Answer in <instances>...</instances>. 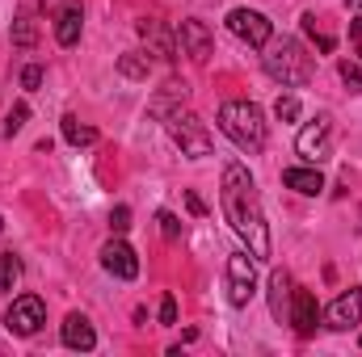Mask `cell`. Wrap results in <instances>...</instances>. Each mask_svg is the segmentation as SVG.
<instances>
[{"mask_svg":"<svg viewBox=\"0 0 362 357\" xmlns=\"http://www.w3.org/2000/svg\"><path fill=\"white\" fill-rule=\"evenodd\" d=\"M274 118H278V122H295V118H299V97H295V92L278 97V101H274Z\"/></svg>","mask_w":362,"mask_h":357,"instance_id":"7402d4cb","label":"cell"},{"mask_svg":"<svg viewBox=\"0 0 362 357\" xmlns=\"http://www.w3.org/2000/svg\"><path fill=\"white\" fill-rule=\"evenodd\" d=\"M358 345H362V337H358Z\"/></svg>","mask_w":362,"mask_h":357,"instance_id":"d6a6232c","label":"cell"},{"mask_svg":"<svg viewBox=\"0 0 362 357\" xmlns=\"http://www.w3.org/2000/svg\"><path fill=\"white\" fill-rule=\"evenodd\" d=\"M34 42H38V21H34L30 13H21V17L13 21V47H25V51H30Z\"/></svg>","mask_w":362,"mask_h":357,"instance_id":"ffe728a7","label":"cell"},{"mask_svg":"<svg viewBox=\"0 0 362 357\" xmlns=\"http://www.w3.org/2000/svg\"><path fill=\"white\" fill-rule=\"evenodd\" d=\"M185 206H189V214H206V206H202L198 193H185Z\"/></svg>","mask_w":362,"mask_h":357,"instance_id":"f1b7e54d","label":"cell"},{"mask_svg":"<svg viewBox=\"0 0 362 357\" xmlns=\"http://www.w3.org/2000/svg\"><path fill=\"white\" fill-rule=\"evenodd\" d=\"M341 80H346L354 92H362V63H354V59H341Z\"/></svg>","mask_w":362,"mask_h":357,"instance_id":"cb8c5ba5","label":"cell"},{"mask_svg":"<svg viewBox=\"0 0 362 357\" xmlns=\"http://www.w3.org/2000/svg\"><path fill=\"white\" fill-rule=\"evenodd\" d=\"M177 42H181V55H189L194 63H206V59H211V51H215V47H211L206 25H202V21H194V17L177 25Z\"/></svg>","mask_w":362,"mask_h":357,"instance_id":"8fae6325","label":"cell"},{"mask_svg":"<svg viewBox=\"0 0 362 357\" xmlns=\"http://www.w3.org/2000/svg\"><path fill=\"white\" fill-rule=\"evenodd\" d=\"M55 42L59 47H76L81 42V4L76 0H68L59 8V17H55Z\"/></svg>","mask_w":362,"mask_h":357,"instance_id":"5bb4252c","label":"cell"},{"mask_svg":"<svg viewBox=\"0 0 362 357\" xmlns=\"http://www.w3.org/2000/svg\"><path fill=\"white\" fill-rule=\"evenodd\" d=\"M329 143H333V122H329V114H320V118H312L299 135H295V152L308 160V164H320V160H329Z\"/></svg>","mask_w":362,"mask_h":357,"instance_id":"52a82bcc","label":"cell"},{"mask_svg":"<svg viewBox=\"0 0 362 357\" xmlns=\"http://www.w3.org/2000/svg\"><path fill=\"white\" fill-rule=\"evenodd\" d=\"M21 282V261L13 253H0V294H8Z\"/></svg>","mask_w":362,"mask_h":357,"instance_id":"44dd1931","label":"cell"},{"mask_svg":"<svg viewBox=\"0 0 362 357\" xmlns=\"http://www.w3.org/2000/svg\"><path fill=\"white\" fill-rule=\"evenodd\" d=\"M219 131L249 156L266 147V118L253 101H223L219 105Z\"/></svg>","mask_w":362,"mask_h":357,"instance_id":"7a4b0ae2","label":"cell"},{"mask_svg":"<svg viewBox=\"0 0 362 357\" xmlns=\"http://www.w3.org/2000/svg\"><path fill=\"white\" fill-rule=\"evenodd\" d=\"M38 85H42V68H38V63H30V68L21 72V89H38Z\"/></svg>","mask_w":362,"mask_h":357,"instance_id":"83f0119b","label":"cell"},{"mask_svg":"<svg viewBox=\"0 0 362 357\" xmlns=\"http://www.w3.org/2000/svg\"><path fill=\"white\" fill-rule=\"evenodd\" d=\"M42 324H47V307H42L38 294H21V298H13V307L4 311V328H8L13 337H34Z\"/></svg>","mask_w":362,"mask_h":357,"instance_id":"5b68a950","label":"cell"},{"mask_svg":"<svg viewBox=\"0 0 362 357\" xmlns=\"http://www.w3.org/2000/svg\"><path fill=\"white\" fill-rule=\"evenodd\" d=\"M139 34H144V42H148V51L156 55V59H173V34L165 30V21H156V17H144L139 21Z\"/></svg>","mask_w":362,"mask_h":357,"instance_id":"4fadbf2b","label":"cell"},{"mask_svg":"<svg viewBox=\"0 0 362 357\" xmlns=\"http://www.w3.org/2000/svg\"><path fill=\"white\" fill-rule=\"evenodd\" d=\"M118 72H122L127 80H148V72H152V59H148V55H139V51H127V55L118 59Z\"/></svg>","mask_w":362,"mask_h":357,"instance_id":"d6986e66","label":"cell"},{"mask_svg":"<svg viewBox=\"0 0 362 357\" xmlns=\"http://www.w3.org/2000/svg\"><path fill=\"white\" fill-rule=\"evenodd\" d=\"M110 227L122 236V231L131 227V206H114V214H110Z\"/></svg>","mask_w":362,"mask_h":357,"instance_id":"484cf974","label":"cell"},{"mask_svg":"<svg viewBox=\"0 0 362 357\" xmlns=\"http://www.w3.org/2000/svg\"><path fill=\"white\" fill-rule=\"evenodd\" d=\"M354 324H362V290L358 286H350L346 294H337L333 307L325 311V328H333V332H346Z\"/></svg>","mask_w":362,"mask_h":357,"instance_id":"9c48e42d","label":"cell"},{"mask_svg":"<svg viewBox=\"0 0 362 357\" xmlns=\"http://www.w3.org/2000/svg\"><path fill=\"white\" fill-rule=\"evenodd\" d=\"M101 265H105V273H114L122 282H135L139 277V257H135V248L127 240H110L101 248Z\"/></svg>","mask_w":362,"mask_h":357,"instance_id":"30bf717a","label":"cell"},{"mask_svg":"<svg viewBox=\"0 0 362 357\" xmlns=\"http://www.w3.org/2000/svg\"><path fill=\"white\" fill-rule=\"evenodd\" d=\"M253 294H257L253 253H232L228 257V298H232V307H249Z\"/></svg>","mask_w":362,"mask_h":357,"instance_id":"8992f818","label":"cell"},{"mask_svg":"<svg viewBox=\"0 0 362 357\" xmlns=\"http://www.w3.org/2000/svg\"><path fill=\"white\" fill-rule=\"evenodd\" d=\"M291 294H295V290H291V277L278 269V273L270 277V311H274V320H291Z\"/></svg>","mask_w":362,"mask_h":357,"instance_id":"2e32d148","label":"cell"},{"mask_svg":"<svg viewBox=\"0 0 362 357\" xmlns=\"http://www.w3.org/2000/svg\"><path fill=\"white\" fill-rule=\"evenodd\" d=\"M25 118H30V105H25V101H17V105L8 109V118H4V135L13 139V135H17V131L25 126Z\"/></svg>","mask_w":362,"mask_h":357,"instance_id":"603a6c76","label":"cell"},{"mask_svg":"<svg viewBox=\"0 0 362 357\" xmlns=\"http://www.w3.org/2000/svg\"><path fill=\"white\" fill-rule=\"evenodd\" d=\"M160 324H177V298L173 294L160 298Z\"/></svg>","mask_w":362,"mask_h":357,"instance_id":"4316f807","label":"cell"},{"mask_svg":"<svg viewBox=\"0 0 362 357\" xmlns=\"http://www.w3.org/2000/svg\"><path fill=\"white\" fill-rule=\"evenodd\" d=\"M350 8H362V0H350Z\"/></svg>","mask_w":362,"mask_h":357,"instance_id":"4dcf8cb0","label":"cell"},{"mask_svg":"<svg viewBox=\"0 0 362 357\" xmlns=\"http://www.w3.org/2000/svg\"><path fill=\"white\" fill-rule=\"evenodd\" d=\"M350 34H354V38H358V42H362V17H358V21H354V25H350Z\"/></svg>","mask_w":362,"mask_h":357,"instance_id":"f546056e","label":"cell"},{"mask_svg":"<svg viewBox=\"0 0 362 357\" xmlns=\"http://www.w3.org/2000/svg\"><path fill=\"white\" fill-rule=\"evenodd\" d=\"M316 320H320V303H316L312 290L299 286V290L291 294V320H286V324H295L299 337H312V332H316Z\"/></svg>","mask_w":362,"mask_h":357,"instance_id":"7c38bea8","label":"cell"},{"mask_svg":"<svg viewBox=\"0 0 362 357\" xmlns=\"http://www.w3.org/2000/svg\"><path fill=\"white\" fill-rule=\"evenodd\" d=\"M282 181H286L295 193H308V198H316V193L325 189V177H320V169H316V164H312V169H286Z\"/></svg>","mask_w":362,"mask_h":357,"instance_id":"e0dca14e","label":"cell"},{"mask_svg":"<svg viewBox=\"0 0 362 357\" xmlns=\"http://www.w3.org/2000/svg\"><path fill=\"white\" fill-rule=\"evenodd\" d=\"M0 231H4V219H0Z\"/></svg>","mask_w":362,"mask_h":357,"instance_id":"1f68e13d","label":"cell"},{"mask_svg":"<svg viewBox=\"0 0 362 357\" xmlns=\"http://www.w3.org/2000/svg\"><path fill=\"white\" fill-rule=\"evenodd\" d=\"M228 30H232L240 42L257 47V51H262V47L274 38V25L262 17V13H257V8H232V13H228Z\"/></svg>","mask_w":362,"mask_h":357,"instance_id":"ba28073f","label":"cell"},{"mask_svg":"<svg viewBox=\"0 0 362 357\" xmlns=\"http://www.w3.org/2000/svg\"><path fill=\"white\" fill-rule=\"evenodd\" d=\"M266 55V72H270L278 85H286V89H303L308 80H312V55L295 42V38H270L266 47H262Z\"/></svg>","mask_w":362,"mask_h":357,"instance_id":"3957f363","label":"cell"},{"mask_svg":"<svg viewBox=\"0 0 362 357\" xmlns=\"http://www.w3.org/2000/svg\"><path fill=\"white\" fill-rule=\"evenodd\" d=\"M165 126H169L173 143L181 147V156H189V160H206V156H211V131H206V122H202L198 114H189V109H169V114H165Z\"/></svg>","mask_w":362,"mask_h":357,"instance_id":"277c9868","label":"cell"},{"mask_svg":"<svg viewBox=\"0 0 362 357\" xmlns=\"http://www.w3.org/2000/svg\"><path fill=\"white\" fill-rule=\"evenodd\" d=\"M223 214L232 223V231L249 244L253 261H270V227H266V214H262V198H257V185L249 177L245 164H228L223 169Z\"/></svg>","mask_w":362,"mask_h":357,"instance_id":"6da1fadb","label":"cell"},{"mask_svg":"<svg viewBox=\"0 0 362 357\" xmlns=\"http://www.w3.org/2000/svg\"><path fill=\"white\" fill-rule=\"evenodd\" d=\"M64 139H68L72 147H89V143H97V131L85 126L76 114H64Z\"/></svg>","mask_w":362,"mask_h":357,"instance_id":"ac0fdd59","label":"cell"},{"mask_svg":"<svg viewBox=\"0 0 362 357\" xmlns=\"http://www.w3.org/2000/svg\"><path fill=\"white\" fill-rule=\"evenodd\" d=\"M156 223H160L165 240H177V236H181V219L173 214V210H160V214H156Z\"/></svg>","mask_w":362,"mask_h":357,"instance_id":"d4e9b609","label":"cell"},{"mask_svg":"<svg viewBox=\"0 0 362 357\" xmlns=\"http://www.w3.org/2000/svg\"><path fill=\"white\" fill-rule=\"evenodd\" d=\"M64 345L68 349H81V353L97 349V332H93V324L85 315H68L64 320Z\"/></svg>","mask_w":362,"mask_h":357,"instance_id":"9a60e30c","label":"cell"}]
</instances>
